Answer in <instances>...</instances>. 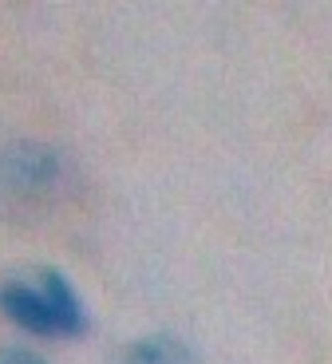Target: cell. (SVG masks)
I'll return each mask as SVG.
<instances>
[{
	"label": "cell",
	"mask_w": 332,
	"mask_h": 364,
	"mask_svg": "<svg viewBox=\"0 0 332 364\" xmlns=\"http://www.w3.org/2000/svg\"><path fill=\"white\" fill-rule=\"evenodd\" d=\"M0 309L36 337H75V333H83L80 301L55 269L40 273V285H4Z\"/></svg>",
	"instance_id": "1"
},
{
	"label": "cell",
	"mask_w": 332,
	"mask_h": 364,
	"mask_svg": "<svg viewBox=\"0 0 332 364\" xmlns=\"http://www.w3.org/2000/svg\"><path fill=\"white\" fill-rule=\"evenodd\" d=\"M0 174L12 191H40L55 178V155H48L40 146H16L0 163Z\"/></svg>",
	"instance_id": "2"
},
{
	"label": "cell",
	"mask_w": 332,
	"mask_h": 364,
	"mask_svg": "<svg viewBox=\"0 0 332 364\" xmlns=\"http://www.w3.org/2000/svg\"><path fill=\"white\" fill-rule=\"evenodd\" d=\"M178 345L174 341H146V345L131 348L127 364H178Z\"/></svg>",
	"instance_id": "3"
},
{
	"label": "cell",
	"mask_w": 332,
	"mask_h": 364,
	"mask_svg": "<svg viewBox=\"0 0 332 364\" xmlns=\"http://www.w3.org/2000/svg\"><path fill=\"white\" fill-rule=\"evenodd\" d=\"M0 364H48V360H40L36 353H24V348H9V353H0Z\"/></svg>",
	"instance_id": "4"
}]
</instances>
